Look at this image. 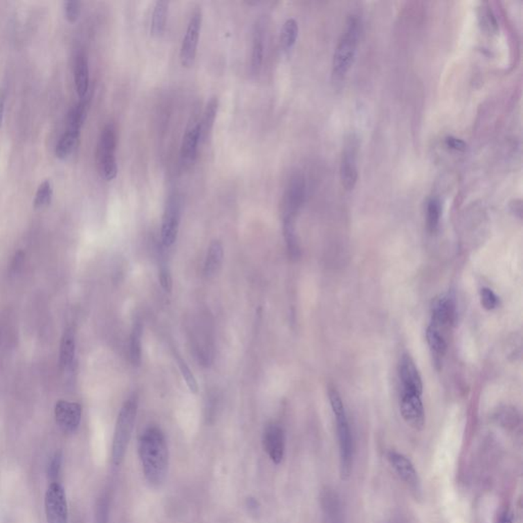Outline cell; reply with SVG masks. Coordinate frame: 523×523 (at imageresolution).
<instances>
[{"instance_id":"cell-32","label":"cell","mask_w":523,"mask_h":523,"mask_svg":"<svg viewBox=\"0 0 523 523\" xmlns=\"http://www.w3.org/2000/svg\"><path fill=\"white\" fill-rule=\"evenodd\" d=\"M62 464H63V453L62 451H57L53 454L47 467V477L51 480V482L57 481L61 472Z\"/></svg>"},{"instance_id":"cell-31","label":"cell","mask_w":523,"mask_h":523,"mask_svg":"<svg viewBox=\"0 0 523 523\" xmlns=\"http://www.w3.org/2000/svg\"><path fill=\"white\" fill-rule=\"evenodd\" d=\"M426 223L428 228L430 232H434L439 226V219H441V205L439 199H432L428 203V211H426Z\"/></svg>"},{"instance_id":"cell-20","label":"cell","mask_w":523,"mask_h":523,"mask_svg":"<svg viewBox=\"0 0 523 523\" xmlns=\"http://www.w3.org/2000/svg\"><path fill=\"white\" fill-rule=\"evenodd\" d=\"M76 355V334L73 327L66 328L59 345V365L63 369L70 367Z\"/></svg>"},{"instance_id":"cell-29","label":"cell","mask_w":523,"mask_h":523,"mask_svg":"<svg viewBox=\"0 0 523 523\" xmlns=\"http://www.w3.org/2000/svg\"><path fill=\"white\" fill-rule=\"evenodd\" d=\"M53 197V187L51 180H45L36 192L33 205L36 210L44 209L51 205Z\"/></svg>"},{"instance_id":"cell-41","label":"cell","mask_w":523,"mask_h":523,"mask_svg":"<svg viewBox=\"0 0 523 523\" xmlns=\"http://www.w3.org/2000/svg\"><path fill=\"white\" fill-rule=\"evenodd\" d=\"M385 523H407L403 518L401 517H392L389 518Z\"/></svg>"},{"instance_id":"cell-36","label":"cell","mask_w":523,"mask_h":523,"mask_svg":"<svg viewBox=\"0 0 523 523\" xmlns=\"http://www.w3.org/2000/svg\"><path fill=\"white\" fill-rule=\"evenodd\" d=\"M446 145L449 149H454V151L465 152L466 151V143L462 140V139L457 138V137L448 136L446 138Z\"/></svg>"},{"instance_id":"cell-26","label":"cell","mask_w":523,"mask_h":523,"mask_svg":"<svg viewBox=\"0 0 523 523\" xmlns=\"http://www.w3.org/2000/svg\"><path fill=\"white\" fill-rule=\"evenodd\" d=\"M299 36V25L295 19L285 21L280 33V44L285 51H289L297 42Z\"/></svg>"},{"instance_id":"cell-19","label":"cell","mask_w":523,"mask_h":523,"mask_svg":"<svg viewBox=\"0 0 523 523\" xmlns=\"http://www.w3.org/2000/svg\"><path fill=\"white\" fill-rule=\"evenodd\" d=\"M218 109V98L216 95L212 96L205 104L201 118H199V143H205L211 134L217 117Z\"/></svg>"},{"instance_id":"cell-27","label":"cell","mask_w":523,"mask_h":523,"mask_svg":"<svg viewBox=\"0 0 523 523\" xmlns=\"http://www.w3.org/2000/svg\"><path fill=\"white\" fill-rule=\"evenodd\" d=\"M284 233L289 256L297 258L300 255V246L295 233V219H284Z\"/></svg>"},{"instance_id":"cell-15","label":"cell","mask_w":523,"mask_h":523,"mask_svg":"<svg viewBox=\"0 0 523 523\" xmlns=\"http://www.w3.org/2000/svg\"><path fill=\"white\" fill-rule=\"evenodd\" d=\"M321 511L324 523H346L344 507L338 493L325 488L320 495Z\"/></svg>"},{"instance_id":"cell-40","label":"cell","mask_w":523,"mask_h":523,"mask_svg":"<svg viewBox=\"0 0 523 523\" xmlns=\"http://www.w3.org/2000/svg\"><path fill=\"white\" fill-rule=\"evenodd\" d=\"M498 523H513L511 514H510L508 511L504 512V513L500 516V518H499Z\"/></svg>"},{"instance_id":"cell-24","label":"cell","mask_w":523,"mask_h":523,"mask_svg":"<svg viewBox=\"0 0 523 523\" xmlns=\"http://www.w3.org/2000/svg\"><path fill=\"white\" fill-rule=\"evenodd\" d=\"M264 57V38L260 28L257 27L253 38L252 59H250V74L257 77L260 74Z\"/></svg>"},{"instance_id":"cell-35","label":"cell","mask_w":523,"mask_h":523,"mask_svg":"<svg viewBox=\"0 0 523 523\" xmlns=\"http://www.w3.org/2000/svg\"><path fill=\"white\" fill-rule=\"evenodd\" d=\"M81 14V3L79 1H66L65 3V15L66 20L70 23H75Z\"/></svg>"},{"instance_id":"cell-9","label":"cell","mask_w":523,"mask_h":523,"mask_svg":"<svg viewBox=\"0 0 523 523\" xmlns=\"http://www.w3.org/2000/svg\"><path fill=\"white\" fill-rule=\"evenodd\" d=\"M387 458L396 475L416 497L419 496L421 494V481L410 459L396 451L387 452Z\"/></svg>"},{"instance_id":"cell-34","label":"cell","mask_w":523,"mask_h":523,"mask_svg":"<svg viewBox=\"0 0 523 523\" xmlns=\"http://www.w3.org/2000/svg\"><path fill=\"white\" fill-rule=\"evenodd\" d=\"M480 303L486 310H494L498 306L499 299L490 288H482L480 291Z\"/></svg>"},{"instance_id":"cell-12","label":"cell","mask_w":523,"mask_h":523,"mask_svg":"<svg viewBox=\"0 0 523 523\" xmlns=\"http://www.w3.org/2000/svg\"><path fill=\"white\" fill-rule=\"evenodd\" d=\"M340 180L342 186L347 190H351L355 187L358 180L357 169V143L355 137L349 136L342 152V162H340Z\"/></svg>"},{"instance_id":"cell-7","label":"cell","mask_w":523,"mask_h":523,"mask_svg":"<svg viewBox=\"0 0 523 523\" xmlns=\"http://www.w3.org/2000/svg\"><path fill=\"white\" fill-rule=\"evenodd\" d=\"M203 12L199 8L194 10L188 22L187 29L180 49V59L183 66H192L196 61L197 45L201 33Z\"/></svg>"},{"instance_id":"cell-30","label":"cell","mask_w":523,"mask_h":523,"mask_svg":"<svg viewBox=\"0 0 523 523\" xmlns=\"http://www.w3.org/2000/svg\"><path fill=\"white\" fill-rule=\"evenodd\" d=\"M426 338H428V346L430 349L437 354V355L441 356L447 351V342H446L445 338H443L441 333H439L437 328L430 325L426 331Z\"/></svg>"},{"instance_id":"cell-17","label":"cell","mask_w":523,"mask_h":523,"mask_svg":"<svg viewBox=\"0 0 523 523\" xmlns=\"http://www.w3.org/2000/svg\"><path fill=\"white\" fill-rule=\"evenodd\" d=\"M400 377L404 392L421 396L423 391L422 379L410 356L405 355L401 360Z\"/></svg>"},{"instance_id":"cell-28","label":"cell","mask_w":523,"mask_h":523,"mask_svg":"<svg viewBox=\"0 0 523 523\" xmlns=\"http://www.w3.org/2000/svg\"><path fill=\"white\" fill-rule=\"evenodd\" d=\"M141 336L143 327L141 323H136L130 336V360L134 366H139L141 363Z\"/></svg>"},{"instance_id":"cell-14","label":"cell","mask_w":523,"mask_h":523,"mask_svg":"<svg viewBox=\"0 0 523 523\" xmlns=\"http://www.w3.org/2000/svg\"><path fill=\"white\" fill-rule=\"evenodd\" d=\"M263 446L274 464H280L285 454L284 430L277 424H269L264 430Z\"/></svg>"},{"instance_id":"cell-13","label":"cell","mask_w":523,"mask_h":523,"mask_svg":"<svg viewBox=\"0 0 523 523\" xmlns=\"http://www.w3.org/2000/svg\"><path fill=\"white\" fill-rule=\"evenodd\" d=\"M401 414L408 425L420 430L425 425V412L422 404L421 396L409 392H403L401 398Z\"/></svg>"},{"instance_id":"cell-25","label":"cell","mask_w":523,"mask_h":523,"mask_svg":"<svg viewBox=\"0 0 523 523\" xmlns=\"http://www.w3.org/2000/svg\"><path fill=\"white\" fill-rule=\"evenodd\" d=\"M80 132L72 129H66L63 136L59 138L55 147V156L59 160H64L70 156V154L74 151L78 141Z\"/></svg>"},{"instance_id":"cell-4","label":"cell","mask_w":523,"mask_h":523,"mask_svg":"<svg viewBox=\"0 0 523 523\" xmlns=\"http://www.w3.org/2000/svg\"><path fill=\"white\" fill-rule=\"evenodd\" d=\"M359 21L356 17H351L334 51L332 62V74L334 78H344L353 65L359 44Z\"/></svg>"},{"instance_id":"cell-8","label":"cell","mask_w":523,"mask_h":523,"mask_svg":"<svg viewBox=\"0 0 523 523\" xmlns=\"http://www.w3.org/2000/svg\"><path fill=\"white\" fill-rule=\"evenodd\" d=\"M182 203L179 196H171L167 201L163 215L160 237L163 246L170 248L177 239L179 231L180 221H181Z\"/></svg>"},{"instance_id":"cell-21","label":"cell","mask_w":523,"mask_h":523,"mask_svg":"<svg viewBox=\"0 0 523 523\" xmlns=\"http://www.w3.org/2000/svg\"><path fill=\"white\" fill-rule=\"evenodd\" d=\"M75 84H76L77 93L80 100L87 98L89 90V68H88V59L84 53H80L75 62Z\"/></svg>"},{"instance_id":"cell-3","label":"cell","mask_w":523,"mask_h":523,"mask_svg":"<svg viewBox=\"0 0 523 523\" xmlns=\"http://www.w3.org/2000/svg\"><path fill=\"white\" fill-rule=\"evenodd\" d=\"M137 410L138 400L136 396H131L125 401L118 415L111 446V463L113 466H120L125 458L136 421Z\"/></svg>"},{"instance_id":"cell-37","label":"cell","mask_w":523,"mask_h":523,"mask_svg":"<svg viewBox=\"0 0 523 523\" xmlns=\"http://www.w3.org/2000/svg\"><path fill=\"white\" fill-rule=\"evenodd\" d=\"M160 282L163 288L166 291H172L173 282L171 274L169 273L168 269L166 268H162L160 271Z\"/></svg>"},{"instance_id":"cell-16","label":"cell","mask_w":523,"mask_h":523,"mask_svg":"<svg viewBox=\"0 0 523 523\" xmlns=\"http://www.w3.org/2000/svg\"><path fill=\"white\" fill-rule=\"evenodd\" d=\"M199 145V118H192L181 143V162L185 166H190L196 160L197 147Z\"/></svg>"},{"instance_id":"cell-10","label":"cell","mask_w":523,"mask_h":523,"mask_svg":"<svg viewBox=\"0 0 523 523\" xmlns=\"http://www.w3.org/2000/svg\"><path fill=\"white\" fill-rule=\"evenodd\" d=\"M55 417L59 428L65 434H74L82 419V407L79 403L59 400L55 404Z\"/></svg>"},{"instance_id":"cell-33","label":"cell","mask_w":523,"mask_h":523,"mask_svg":"<svg viewBox=\"0 0 523 523\" xmlns=\"http://www.w3.org/2000/svg\"><path fill=\"white\" fill-rule=\"evenodd\" d=\"M178 366H179L180 372H181L182 376H183L184 380H185L186 385H187L188 389L190 392H197L199 391V385H197L196 377H194V373L192 372L190 368L188 367L187 364L178 357Z\"/></svg>"},{"instance_id":"cell-18","label":"cell","mask_w":523,"mask_h":523,"mask_svg":"<svg viewBox=\"0 0 523 523\" xmlns=\"http://www.w3.org/2000/svg\"><path fill=\"white\" fill-rule=\"evenodd\" d=\"M432 327H449L454 320L455 316V308L453 302L446 295L437 297L432 303Z\"/></svg>"},{"instance_id":"cell-22","label":"cell","mask_w":523,"mask_h":523,"mask_svg":"<svg viewBox=\"0 0 523 523\" xmlns=\"http://www.w3.org/2000/svg\"><path fill=\"white\" fill-rule=\"evenodd\" d=\"M224 259V248L220 240H214L208 248L205 256V266H203V274L205 277L211 278L215 276L222 266Z\"/></svg>"},{"instance_id":"cell-6","label":"cell","mask_w":523,"mask_h":523,"mask_svg":"<svg viewBox=\"0 0 523 523\" xmlns=\"http://www.w3.org/2000/svg\"><path fill=\"white\" fill-rule=\"evenodd\" d=\"M45 516L47 523H68V503L65 490L59 482H51L44 497Z\"/></svg>"},{"instance_id":"cell-39","label":"cell","mask_w":523,"mask_h":523,"mask_svg":"<svg viewBox=\"0 0 523 523\" xmlns=\"http://www.w3.org/2000/svg\"><path fill=\"white\" fill-rule=\"evenodd\" d=\"M4 109H6V98L3 95H0V128L3 123Z\"/></svg>"},{"instance_id":"cell-23","label":"cell","mask_w":523,"mask_h":523,"mask_svg":"<svg viewBox=\"0 0 523 523\" xmlns=\"http://www.w3.org/2000/svg\"><path fill=\"white\" fill-rule=\"evenodd\" d=\"M169 3L164 0L156 2L152 17L151 33L154 37H160L166 29Z\"/></svg>"},{"instance_id":"cell-5","label":"cell","mask_w":523,"mask_h":523,"mask_svg":"<svg viewBox=\"0 0 523 523\" xmlns=\"http://www.w3.org/2000/svg\"><path fill=\"white\" fill-rule=\"evenodd\" d=\"M117 129L113 124H108L100 134L98 149V162L100 174L111 181L118 175V165L116 160L117 147Z\"/></svg>"},{"instance_id":"cell-1","label":"cell","mask_w":523,"mask_h":523,"mask_svg":"<svg viewBox=\"0 0 523 523\" xmlns=\"http://www.w3.org/2000/svg\"><path fill=\"white\" fill-rule=\"evenodd\" d=\"M138 453L147 481L152 486H160L169 468V448L164 432L156 426L147 428L139 437Z\"/></svg>"},{"instance_id":"cell-11","label":"cell","mask_w":523,"mask_h":523,"mask_svg":"<svg viewBox=\"0 0 523 523\" xmlns=\"http://www.w3.org/2000/svg\"><path fill=\"white\" fill-rule=\"evenodd\" d=\"M305 180L303 176L293 175L289 180L284 199V219H295L305 201Z\"/></svg>"},{"instance_id":"cell-38","label":"cell","mask_w":523,"mask_h":523,"mask_svg":"<svg viewBox=\"0 0 523 523\" xmlns=\"http://www.w3.org/2000/svg\"><path fill=\"white\" fill-rule=\"evenodd\" d=\"M24 258H25V255H24L22 250H19L18 253H16L14 259H12V264H10V271H12V273L18 272L19 268L22 266Z\"/></svg>"},{"instance_id":"cell-2","label":"cell","mask_w":523,"mask_h":523,"mask_svg":"<svg viewBox=\"0 0 523 523\" xmlns=\"http://www.w3.org/2000/svg\"><path fill=\"white\" fill-rule=\"evenodd\" d=\"M329 401L338 425V447H340V472L342 479L351 477L354 463V441L349 428L348 416L340 394L336 389H330Z\"/></svg>"}]
</instances>
